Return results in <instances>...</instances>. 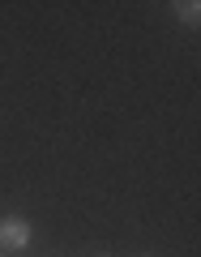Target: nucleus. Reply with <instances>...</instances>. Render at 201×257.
I'll list each match as a JSON object with an SVG mask.
<instances>
[{"label": "nucleus", "instance_id": "obj_2", "mask_svg": "<svg viewBox=\"0 0 201 257\" xmlns=\"http://www.w3.org/2000/svg\"><path fill=\"white\" fill-rule=\"evenodd\" d=\"M171 9H175V18H180L184 26H197L201 22V5L197 0H180V5H171Z\"/></svg>", "mask_w": 201, "mask_h": 257}, {"label": "nucleus", "instance_id": "obj_3", "mask_svg": "<svg viewBox=\"0 0 201 257\" xmlns=\"http://www.w3.org/2000/svg\"><path fill=\"white\" fill-rule=\"evenodd\" d=\"M0 257H5V253H0Z\"/></svg>", "mask_w": 201, "mask_h": 257}, {"label": "nucleus", "instance_id": "obj_1", "mask_svg": "<svg viewBox=\"0 0 201 257\" xmlns=\"http://www.w3.org/2000/svg\"><path fill=\"white\" fill-rule=\"evenodd\" d=\"M30 236H35V227H30L22 214H5V219H0V253L30 248Z\"/></svg>", "mask_w": 201, "mask_h": 257}]
</instances>
